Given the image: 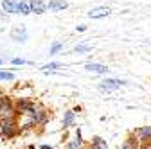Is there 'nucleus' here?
<instances>
[{"mask_svg":"<svg viewBox=\"0 0 151 149\" xmlns=\"http://www.w3.org/2000/svg\"><path fill=\"white\" fill-rule=\"evenodd\" d=\"M54 68H60V63H49L43 67V70H54Z\"/></svg>","mask_w":151,"mask_h":149,"instance_id":"16","label":"nucleus"},{"mask_svg":"<svg viewBox=\"0 0 151 149\" xmlns=\"http://www.w3.org/2000/svg\"><path fill=\"white\" fill-rule=\"evenodd\" d=\"M85 68H86L88 72H97V74H106V72H108V68H106L104 65H97V63H86Z\"/></svg>","mask_w":151,"mask_h":149,"instance_id":"7","label":"nucleus"},{"mask_svg":"<svg viewBox=\"0 0 151 149\" xmlns=\"http://www.w3.org/2000/svg\"><path fill=\"white\" fill-rule=\"evenodd\" d=\"M0 63H2V59H0Z\"/></svg>","mask_w":151,"mask_h":149,"instance_id":"20","label":"nucleus"},{"mask_svg":"<svg viewBox=\"0 0 151 149\" xmlns=\"http://www.w3.org/2000/svg\"><path fill=\"white\" fill-rule=\"evenodd\" d=\"M14 76H13V74L11 72H0V79H7V81H11Z\"/></svg>","mask_w":151,"mask_h":149,"instance_id":"13","label":"nucleus"},{"mask_svg":"<svg viewBox=\"0 0 151 149\" xmlns=\"http://www.w3.org/2000/svg\"><path fill=\"white\" fill-rule=\"evenodd\" d=\"M121 85H124V81H119V79H106V81H103V85L99 86L101 90H117Z\"/></svg>","mask_w":151,"mask_h":149,"instance_id":"2","label":"nucleus"},{"mask_svg":"<svg viewBox=\"0 0 151 149\" xmlns=\"http://www.w3.org/2000/svg\"><path fill=\"white\" fill-rule=\"evenodd\" d=\"M140 135H142V140H146L147 137H151V126L149 128H144L142 131H140Z\"/></svg>","mask_w":151,"mask_h":149,"instance_id":"12","label":"nucleus"},{"mask_svg":"<svg viewBox=\"0 0 151 149\" xmlns=\"http://www.w3.org/2000/svg\"><path fill=\"white\" fill-rule=\"evenodd\" d=\"M24 63H25L24 59H18V58H16V59H13V65H24Z\"/></svg>","mask_w":151,"mask_h":149,"instance_id":"18","label":"nucleus"},{"mask_svg":"<svg viewBox=\"0 0 151 149\" xmlns=\"http://www.w3.org/2000/svg\"><path fill=\"white\" fill-rule=\"evenodd\" d=\"M0 95H2V92H0Z\"/></svg>","mask_w":151,"mask_h":149,"instance_id":"19","label":"nucleus"},{"mask_svg":"<svg viewBox=\"0 0 151 149\" xmlns=\"http://www.w3.org/2000/svg\"><path fill=\"white\" fill-rule=\"evenodd\" d=\"M31 6H32V0H20L16 6V13H22V14H29L31 13Z\"/></svg>","mask_w":151,"mask_h":149,"instance_id":"5","label":"nucleus"},{"mask_svg":"<svg viewBox=\"0 0 151 149\" xmlns=\"http://www.w3.org/2000/svg\"><path fill=\"white\" fill-rule=\"evenodd\" d=\"M79 145H81V144H79V140H74V142H70V144H68V149H79Z\"/></svg>","mask_w":151,"mask_h":149,"instance_id":"17","label":"nucleus"},{"mask_svg":"<svg viewBox=\"0 0 151 149\" xmlns=\"http://www.w3.org/2000/svg\"><path fill=\"white\" fill-rule=\"evenodd\" d=\"M45 4H47V9H50V11H63L68 7L67 0H49Z\"/></svg>","mask_w":151,"mask_h":149,"instance_id":"1","label":"nucleus"},{"mask_svg":"<svg viewBox=\"0 0 151 149\" xmlns=\"http://www.w3.org/2000/svg\"><path fill=\"white\" fill-rule=\"evenodd\" d=\"M108 14H110V7H104V6L88 11V16H90V18H104V16H108Z\"/></svg>","mask_w":151,"mask_h":149,"instance_id":"3","label":"nucleus"},{"mask_svg":"<svg viewBox=\"0 0 151 149\" xmlns=\"http://www.w3.org/2000/svg\"><path fill=\"white\" fill-rule=\"evenodd\" d=\"M72 120H74V113H72V111H67L65 120H63V126H65V128H68V126L72 124Z\"/></svg>","mask_w":151,"mask_h":149,"instance_id":"11","label":"nucleus"},{"mask_svg":"<svg viewBox=\"0 0 151 149\" xmlns=\"http://www.w3.org/2000/svg\"><path fill=\"white\" fill-rule=\"evenodd\" d=\"M11 36H13V40L14 42H25L27 40V31L22 27V29H14L13 32H11Z\"/></svg>","mask_w":151,"mask_h":149,"instance_id":"8","label":"nucleus"},{"mask_svg":"<svg viewBox=\"0 0 151 149\" xmlns=\"http://www.w3.org/2000/svg\"><path fill=\"white\" fill-rule=\"evenodd\" d=\"M92 47L90 45H78V47H76V52H88Z\"/></svg>","mask_w":151,"mask_h":149,"instance_id":"14","label":"nucleus"},{"mask_svg":"<svg viewBox=\"0 0 151 149\" xmlns=\"http://www.w3.org/2000/svg\"><path fill=\"white\" fill-rule=\"evenodd\" d=\"M18 2H20V0H4V2H2V7H4L6 13H16Z\"/></svg>","mask_w":151,"mask_h":149,"instance_id":"9","label":"nucleus"},{"mask_svg":"<svg viewBox=\"0 0 151 149\" xmlns=\"http://www.w3.org/2000/svg\"><path fill=\"white\" fill-rule=\"evenodd\" d=\"M11 102L7 99H0V117H11Z\"/></svg>","mask_w":151,"mask_h":149,"instance_id":"6","label":"nucleus"},{"mask_svg":"<svg viewBox=\"0 0 151 149\" xmlns=\"http://www.w3.org/2000/svg\"><path fill=\"white\" fill-rule=\"evenodd\" d=\"M61 49H63V45H61V43H54V45L50 47V54H56V52L61 50Z\"/></svg>","mask_w":151,"mask_h":149,"instance_id":"15","label":"nucleus"},{"mask_svg":"<svg viewBox=\"0 0 151 149\" xmlns=\"http://www.w3.org/2000/svg\"><path fill=\"white\" fill-rule=\"evenodd\" d=\"M47 11V4L43 0H32V6H31V13H36V14H42Z\"/></svg>","mask_w":151,"mask_h":149,"instance_id":"4","label":"nucleus"},{"mask_svg":"<svg viewBox=\"0 0 151 149\" xmlns=\"http://www.w3.org/2000/svg\"><path fill=\"white\" fill-rule=\"evenodd\" d=\"M93 149H108L106 142L101 140V138H96V142H93Z\"/></svg>","mask_w":151,"mask_h":149,"instance_id":"10","label":"nucleus"}]
</instances>
